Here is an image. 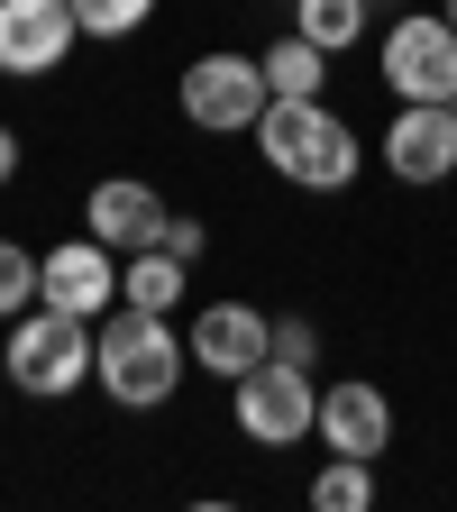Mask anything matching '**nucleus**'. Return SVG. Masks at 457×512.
I'll return each mask as SVG.
<instances>
[{"label": "nucleus", "mask_w": 457, "mask_h": 512, "mask_svg": "<svg viewBox=\"0 0 457 512\" xmlns=\"http://www.w3.org/2000/svg\"><path fill=\"white\" fill-rule=\"evenodd\" d=\"M83 220H92V238H101V247L138 256V247H156V229H165V202H156L147 183H101Z\"/></svg>", "instance_id": "f8f14e48"}, {"label": "nucleus", "mask_w": 457, "mask_h": 512, "mask_svg": "<svg viewBox=\"0 0 457 512\" xmlns=\"http://www.w3.org/2000/svg\"><path fill=\"white\" fill-rule=\"evenodd\" d=\"M320 439H330V458H384V448H394V403L375 394V384H330V394H320V421H311Z\"/></svg>", "instance_id": "1a4fd4ad"}, {"label": "nucleus", "mask_w": 457, "mask_h": 512, "mask_svg": "<svg viewBox=\"0 0 457 512\" xmlns=\"http://www.w3.org/2000/svg\"><path fill=\"white\" fill-rule=\"evenodd\" d=\"M192 357H202L211 375H247V366H266L275 357V320L256 311V302H211L202 320H192Z\"/></svg>", "instance_id": "9d476101"}, {"label": "nucleus", "mask_w": 457, "mask_h": 512, "mask_svg": "<svg viewBox=\"0 0 457 512\" xmlns=\"http://www.w3.org/2000/svg\"><path fill=\"white\" fill-rule=\"evenodd\" d=\"M119 302H138V311H174V302H183V256L138 247V266L119 275Z\"/></svg>", "instance_id": "ddd939ff"}, {"label": "nucleus", "mask_w": 457, "mask_h": 512, "mask_svg": "<svg viewBox=\"0 0 457 512\" xmlns=\"http://www.w3.org/2000/svg\"><path fill=\"white\" fill-rule=\"evenodd\" d=\"M266 101H275V83H266L256 55H202L183 74V119L192 128H256Z\"/></svg>", "instance_id": "39448f33"}, {"label": "nucleus", "mask_w": 457, "mask_h": 512, "mask_svg": "<svg viewBox=\"0 0 457 512\" xmlns=\"http://www.w3.org/2000/svg\"><path fill=\"white\" fill-rule=\"evenodd\" d=\"M74 37H83L74 0H0V74L37 83V74H55V64H64V46H74Z\"/></svg>", "instance_id": "0eeeda50"}, {"label": "nucleus", "mask_w": 457, "mask_h": 512, "mask_svg": "<svg viewBox=\"0 0 457 512\" xmlns=\"http://www.w3.org/2000/svg\"><path fill=\"white\" fill-rule=\"evenodd\" d=\"M10 165H19V138H10V128H0V183H10Z\"/></svg>", "instance_id": "412c9836"}, {"label": "nucleus", "mask_w": 457, "mask_h": 512, "mask_svg": "<svg viewBox=\"0 0 457 512\" xmlns=\"http://www.w3.org/2000/svg\"><path fill=\"white\" fill-rule=\"evenodd\" d=\"M229 403H238V430H247L256 448H284V439H302V430L320 421V394H311V366H284V357L247 366V375L229 384Z\"/></svg>", "instance_id": "20e7f679"}, {"label": "nucleus", "mask_w": 457, "mask_h": 512, "mask_svg": "<svg viewBox=\"0 0 457 512\" xmlns=\"http://www.w3.org/2000/svg\"><path fill=\"white\" fill-rule=\"evenodd\" d=\"M448 110H457V92H448Z\"/></svg>", "instance_id": "5701e85b"}, {"label": "nucleus", "mask_w": 457, "mask_h": 512, "mask_svg": "<svg viewBox=\"0 0 457 512\" xmlns=\"http://www.w3.org/2000/svg\"><path fill=\"white\" fill-rule=\"evenodd\" d=\"M92 330H83V311H37V320H19L10 330V375L28 384V394H74V384L92 375Z\"/></svg>", "instance_id": "7ed1b4c3"}, {"label": "nucleus", "mask_w": 457, "mask_h": 512, "mask_svg": "<svg viewBox=\"0 0 457 512\" xmlns=\"http://www.w3.org/2000/svg\"><path fill=\"white\" fill-rule=\"evenodd\" d=\"M147 10H156V0H74L83 37H128V28H147Z\"/></svg>", "instance_id": "a211bd4d"}, {"label": "nucleus", "mask_w": 457, "mask_h": 512, "mask_svg": "<svg viewBox=\"0 0 457 512\" xmlns=\"http://www.w3.org/2000/svg\"><path fill=\"white\" fill-rule=\"evenodd\" d=\"M275 357H284V366H311L320 348H311V330H302V320H275Z\"/></svg>", "instance_id": "aec40b11"}, {"label": "nucleus", "mask_w": 457, "mask_h": 512, "mask_svg": "<svg viewBox=\"0 0 457 512\" xmlns=\"http://www.w3.org/2000/svg\"><path fill=\"white\" fill-rule=\"evenodd\" d=\"M174 375H183V348L165 330V311H138V302H128L101 330V348H92V384H110V403H128V412L165 403Z\"/></svg>", "instance_id": "f03ea898"}, {"label": "nucleus", "mask_w": 457, "mask_h": 512, "mask_svg": "<svg viewBox=\"0 0 457 512\" xmlns=\"http://www.w3.org/2000/svg\"><path fill=\"white\" fill-rule=\"evenodd\" d=\"M439 10H448V28H457V0H439Z\"/></svg>", "instance_id": "4be33fe9"}, {"label": "nucleus", "mask_w": 457, "mask_h": 512, "mask_svg": "<svg viewBox=\"0 0 457 512\" xmlns=\"http://www.w3.org/2000/svg\"><path fill=\"white\" fill-rule=\"evenodd\" d=\"M384 83H394L403 101H448L457 92V28H448V10L439 19H394V37H384Z\"/></svg>", "instance_id": "423d86ee"}, {"label": "nucleus", "mask_w": 457, "mask_h": 512, "mask_svg": "<svg viewBox=\"0 0 457 512\" xmlns=\"http://www.w3.org/2000/svg\"><path fill=\"white\" fill-rule=\"evenodd\" d=\"M256 147H266V165L302 192H339L357 183V128L339 110L320 101H266V119H256Z\"/></svg>", "instance_id": "f257e3e1"}, {"label": "nucleus", "mask_w": 457, "mask_h": 512, "mask_svg": "<svg viewBox=\"0 0 457 512\" xmlns=\"http://www.w3.org/2000/svg\"><path fill=\"white\" fill-rule=\"evenodd\" d=\"M302 37L330 46V55L357 46V37H366V0H302Z\"/></svg>", "instance_id": "dca6fc26"}, {"label": "nucleus", "mask_w": 457, "mask_h": 512, "mask_svg": "<svg viewBox=\"0 0 457 512\" xmlns=\"http://www.w3.org/2000/svg\"><path fill=\"white\" fill-rule=\"evenodd\" d=\"M311 503H320V512H366V503H375V476H366V458H330V467L311 476Z\"/></svg>", "instance_id": "2eb2a0df"}, {"label": "nucleus", "mask_w": 457, "mask_h": 512, "mask_svg": "<svg viewBox=\"0 0 457 512\" xmlns=\"http://www.w3.org/2000/svg\"><path fill=\"white\" fill-rule=\"evenodd\" d=\"M110 256H119V247H101V238H64V247H46V256H37V266H46V302H55V311L101 320V311L119 302Z\"/></svg>", "instance_id": "9b49d317"}, {"label": "nucleus", "mask_w": 457, "mask_h": 512, "mask_svg": "<svg viewBox=\"0 0 457 512\" xmlns=\"http://www.w3.org/2000/svg\"><path fill=\"white\" fill-rule=\"evenodd\" d=\"M320 55H330V46H311L302 28L275 46V55H256V64H266V83H275V101H320Z\"/></svg>", "instance_id": "4468645a"}, {"label": "nucleus", "mask_w": 457, "mask_h": 512, "mask_svg": "<svg viewBox=\"0 0 457 512\" xmlns=\"http://www.w3.org/2000/svg\"><path fill=\"white\" fill-rule=\"evenodd\" d=\"M28 302H46V266H37L28 247H10V238H0V320H19Z\"/></svg>", "instance_id": "f3484780"}, {"label": "nucleus", "mask_w": 457, "mask_h": 512, "mask_svg": "<svg viewBox=\"0 0 457 512\" xmlns=\"http://www.w3.org/2000/svg\"><path fill=\"white\" fill-rule=\"evenodd\" d=\"M384 165L394 183H448L457 174V110L448 101H403L384 128Z\"/></svg>", "instance_id": "6e6552de"}, {"label": "nucleus", "mask_w": 457, "mask_h": 512, "mask_svg": "<svg viewBox=\"0 0 457 512\" xmlns=\"http://www.w3.org/2000/svg\"><path fill=\"white\" fill-rule=\"evenodd\" d=\"M156 247H165V256H183V266H192V256H202V220H174V211H165Z\"/></svg>", "instance_id": "6ab92c4d"}]
</instances>
